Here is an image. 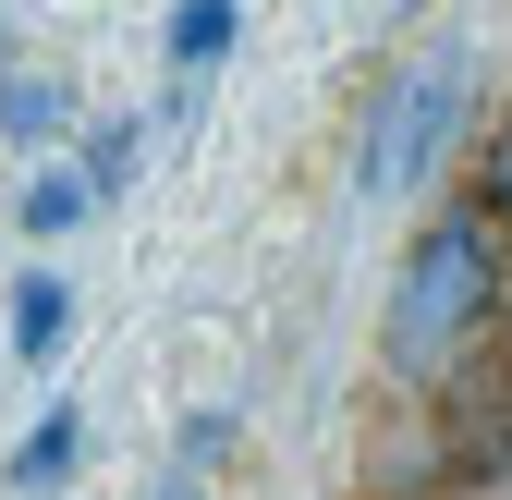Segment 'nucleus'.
Instances as JSON below:
<instances>
[{"instance_id":"nucleus-1","label":"nucleus","mask_w":512,"mask_h":500,"mask_svg":"<svg viewBox=\"0 0 512 500\" xmlns=\"http://www.w3.org/2000/svg\"><path fill=\"white\" fill-rule=\"evenodd\" d=\"M488 305H500V232L476 208L452 220H427L403 244V269H391V318H378V354L403 366V379H439L476 330H488Z\"/></svg>"},{"instance_id":"nucleus-2","label":"nucleus","mask_w":512,"mask_h":500,"mask_svg":"<svg viewBox=\"0 0 512 500\" xmlns=\"http://www.w3.org/2000/svg\"><path fill=\"white\" fill-rule=\"evenodd\" d=\"M464 98H476V61H464V49L403 61V74L366 98L354 196H366V208H391V196H415V183H439V159H452V135H464Z\"/></svg>"},{"instance_id":"nucleus-3","label":"nucleus","mask_w":512,"mask_h":500,"mask_svg":"<svg viewBox=\"0 0 512 500\" xmlns=\"http://www.w3.org/2000/svg\"><path fill=\"white\" fill-rule=\"evenodd\" d=\"M74 220H98V183H86V159H25V183H13V232L25 244H61Z\"/></svg>"},{"instance_id":"nucleus-4","label":"nucleus","mask_w":512,"mask_h":500,"mask_svg":"<svg viewBox=\"0 0 512 500\" xmlns=\"http://www.w3.org/2000/svg\"><path fill=\"white\" fill-rule=\"evenodd\" d=\"M61 342H74V281L25 269L13 281V366H61Z\"/></svg>"},{"instance_id":"nucleus-5","label":"nucleus","mask_w":512,"mask_h":500,"mask_svg":"<svg viewBox=\"0 0 512 500\" xmlns=\"http://www.w3.org/2000/svg\"><path fill=\"white\" fill-rule=\"evenodd\" d=\"M0 135H13L25 159H49L61 135H74V86L61 74H0Z\"/></svg>"},{"instance_id":"nucleus-6","label":"nucleus","mask_w":512,"mask_h":500,"mask_svg":"<svg viewBox=\"0 0 512 500\" xmlns=\"http://www.w3.org/2000/svg\"><path fill=\"white\" fill-rule=\"evenodd\" d=\"M74 452H86V415H74V403H49L25 440H13V488H25V500H49L61 476H74Z\"/></svg>"},{"instance_id":"nucleus-7","label":"nucleus","mask_w":512,"mask_h":500,"mask_svg":"<svg viewBox=\"0 0 512 500\" xmlns=\"http://www.w3.org/2000/svg\"><path fill=\"white\" fill-rule=\"evenodd\" d=\"M232 37H244V0H183V13H171V74H220V61H232Z\"/></svg>"},{"instance_id":"nucleus-8","label":"nucleus","mask_w":512,"mask_h":500,"mask_svg":"<svg viewBox=\"0 0 512 500\" xmlns=\"http://www.w3.org/2000/svg\"><path fill=\"white\" fill-rule=\"evenodd\" d=\"M135 159H147V122H110V135H86V183H98V208L135 183Z\"/></svg>"},{"instance_id":"nucleus-9","label":"nucleus","mask_w":512,"mask_h":500,"mask_svg":"<svg viewBox=\"0 0 512 500\" xmlns=\"http://www.w3.org/2000/svg\"><path fill=\"white\" fill-rule=\"evenodd\" d=\"M476 220H488V232L512 220V122H500V135H488V159H476Z\"/></svg>"},{"instance_id":"nucleus-10","label":"nucleus","mask_w":512,"mask_h":500,"mask_svg":"<svg viewBox=\"0 0 512 500\" xmlns=\"http://www.w3.org/2000/svg\"><path fill=\"white\" fill-rule=\"evenodd\" d=\"M159 500H208V464H171V476H159Z\"/></svg>"},{"instance_id":"nucleus-11","label":"nucleus","mask_w":512,"mask_h":500,"mask_svg":"<svg viewBox=\"0 0 512 500\" xmlns=\"http://www.w3.org/2000/svg\"><path fill=\"white\" fill-rule=\"evenodd\" d=\"M415 500H439V488H415Z\"/></svg>"}]
</instances>
